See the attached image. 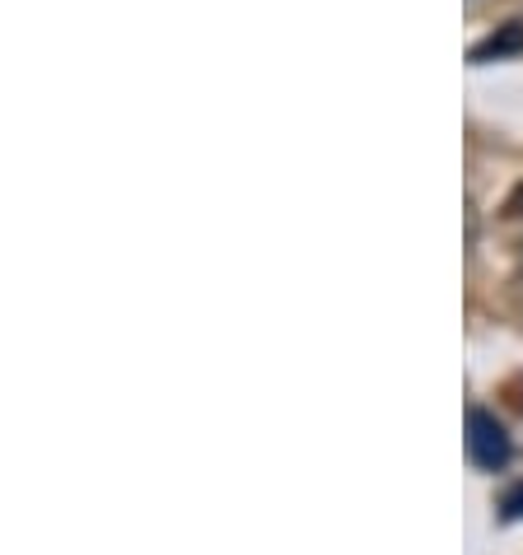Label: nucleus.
Instances as JSON below:
<instances>
[{
    "label": "nucleus",
    "instance_id": "f03ea898",
    "mask_svg": "<svg viewBox=\"0 0 523 555\" xmlns=\"http://www.w3.org/2000/svg\"><path fill=\"white\" fill-rule=\"evenodd\" d=\"M505 514H510V518H519V514H523V486H519V490H510V500H505Z\"/></svg>",
    "mask_w": 523,
    "mask_h": 555
},
{
    "label": "nucleus",
    "instance_id": "f257e3e1",
    "mask_svg": "<svg viewBox=\"0 0 523 555\" xmlns=\"http://www.w3.org/2000/svg\"><path fill=\"white\" fill-rule=\"evenodd\" d=\"M468 457L476 462L482 472H496L510 462V435L496 415L486 411H468Z\"/></svg>",
    "mask_w": 523,
    "mask_h": 555
}]
</instances>
